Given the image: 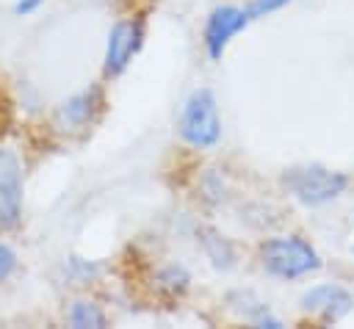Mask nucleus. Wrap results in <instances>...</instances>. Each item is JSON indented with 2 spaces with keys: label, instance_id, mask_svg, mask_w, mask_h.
Returning a JSON list of instances; mask_svg holds the SVG:
<instances>
[{
  "label": "nucleus",
  "instance_id": "20e7f679",
  "mask_svg": "<svg viewBox=\"0 0 354 329\" xmlns=\"http://www.w3.org/2000/svg\"><path fill=\"white\" fill-rule=\"evenodd\" d=\"M141 44H144V22L141 19H119L108 33L102 75L119 77L127 69V64L133 61V55L141 50Z\"/></svg>",
  "mask_w": 354,
  "mask_h": 329
},
{
  "label": "nucleus",
  "instance_id": "f257e3e1",
  "mask_svg": "<svg viewBox=\"0 0 354 329\" xmlns=\"http://www.w3.org/2000/svg\"><path fill=\"white\" fill-rule=\"evenodd\" d=\"M257 257H260V265L279 279H299L321 268L318 252L310 246V241L299 235H279V238L263 241L257 249Z\"/></svg>",
  "mask_w": 354,
  "mask_h": 329
},
{
  "label": "nucleus",
  "instance_id": "0eeeda50",
  "mask_svg": "<svg viewBox=\"0 0 354 329\" xmlns=\"http://www.w3.org/2000/svg\"><path fill=\"white\" fill-rule=\"evenodd\" d=\"M301 307L324 321H337L354 307V299L340 285H315L301 296Z\"/></svg>",
  "mask_w": 354,
  "mask_h": 329
},
{
  "label": "nucleus",
  "instance_id": "f8f14e48",
  "mask_svg": "<svg viewBox=\"0 0 354 329\" xmlns=\"http://www.w3.org/2000/svg\"><path fill=\"white\" fill-rule=\"evenodd\" d=\"M290 0H249V6L243 8L246 11V17H249V22L252 19H260V17H266V14H274V11H279V8H285Z\"/></svg>",
  "mask_w": 354,
  "mask_h": 329
},
{
  "label": "nucleus",
  "instance_id": "f03ea898",
  "mask_svg": "<svg viewBox=\"0 0 354 329\" xmlns=\"http://www.w3.org/2000/svg\"><path fill=\"white\" fill-rule=\"evenodd\" d=\"M180 138L196 149L216 147L221 138V119L210 88H196L180 113Z\"/></svg>",
  "mask_w": 354,
  "mask_h": 329
},
{
  "label": "nucleus",
  "instance_id": "ddd939ff",
  "mask_svg": "<svg viewBox=\"0 0 354 329\" xmlns=\"http://www.w3.org/2000/svg\"><path fill=\"white\" fill-rule=\"evenodd\" d=\"M14 268H17V254H14V249L6 246V243H0V282L8 279V274H11Z\"/></svg>",
  "mask_w": 354,
  "mask_h": 329
},
{
  "label": "nucleus",
  "instance_id": "7ed1b4c3",
  "mask_svg": "<svg viewBox=\"0 0 354 329\" xmlns=\"http://www.w3.org/2000/svg\"><path fill=\"white\" fill-rule=\"evenodd\" d=\"M348 185V177L324 166H296L282 174V188L296 196L301 205H326L337 199Z\"/></svg>",
  "mask_w": 354,
  "mask_h": 329
},
{
  "label": "nucleus",
  "instance_id": "39448f33",
  "mask_svg": "<svg viewBox=\"0 0 354 329\" xmlns=\"http://www.w3.org/2000/svg\"><path fill=\"white\" fill-rule=\"evenodd\" d=\"M22 221V163L14 149L0 147V229H17Z\"/></svg>",
  "mask_w": 354,
  "mask_h": 329
},
{
  "label": "nucleus",
  "instance_id": "4468645a",
  "mask_svg": "<svg viewBox=\"0 0 354 329\" xmlns=\"http://www.w3.org/2000/svg\"><path fill=\"white\" fill-rule=\"evenodd\" d=\"M44 0H17V6H14V14H19V17H25V14H30V11H36L39 6H41Z\"/></svg>",
  "mask_w": 354,
  "mask_h": 329
},
{
  "label": "nucleus",
  "instance_id": "9b49d317",
  "mask_svg": "<svg viewBox=\"0 0 354 329\" xmlns=\"http://www.w3.org/2000/svg\"><path fill=\"white\" fill-rule=\"evenodd\" d=\"M188 274L180 268V265H166L158 276H155V288L160 293H166L169 299H180L185 290H188Z\"/></svg>",
  "mask_w": 354,
  "mask_h": 329
},
{
  "label": "nucleus",
  "instance_id": "6e6552de",
  "mask_svg": "<svg viewBox=\"0 0 354 329\" xmlns=\"http://www.w3.org/2000/svg\"><path fill=\"white\" fill-rule=\"evenodd\" d=\"M105 100H102V88L100 86H91L75 97H69L61 108H58V124L64 130H86L97 113L102 111Z\"/></svg>",
  "mask_w": 354,
  "mask_h": 329
},
{
  "label": "nucleus",
  "instance_id": "1a4fd4ad",
  "mask_svg": "<svg viewBox=\"0 0 354 329\" xmlns=\"http://www.w3.org/2000/svg\"><path fill=\"white\" fill-rule=\"evenodd\" d=\"M196 241L202 243L207 260H210L216 268H232V263H235V249H232V243H230L218 229H213V227H199V229H196Z\"/></svg>",
  "mask_w": 354,
  "mask_h": 329
},
{
  "label": "nucleus",
  "instance_id": "423d86ee",
  "mask_svg": "<svg viewBox=\"0 0 354 329\" xmlns=\"http://www.w3.org/2000/svg\"><path fill=\"white\" fill-rule=\"evenodd\" d=\"M249 25V17L243 8L238 6H218L210 11L207 22H205V47H207V55L213 61H218L230 44V39L235 33H241L243 28Z\"/></svg>",
  "mask_w": 354,
  "mask_h": 329
},
{
  "label": "nucleus",
  "instance_id": "9d476101",
  "mask_svg": "<svg viewBox=\"0 0 354 329\" xmlns=\"http://www.w3.org/2000/svg\"><path fill=\"white\" fill-rule=\"evenodd\" d=\"M66 318H69V323L75 329H102V326H108V315L100 310V304L86 301V299L72 301Z\"/></svg>",
  "mask_w": 354,
  "mask_h": 329
}]
</instances>
